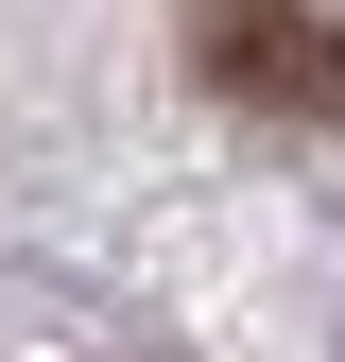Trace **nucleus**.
I'll use <instances>...</instances> for the list:
<instances>
[{
	"label": "nucleus",
	"mask_w": 345,
	"mask_h": 362,
	"mask_svg": "<svg viewBox=\"0 0 345 362\" xmlns=\"http://www.w3.org/2000/svg\"><path fill=\"white\" fill-rule=\"evenodd\" d=\"M190 69H207V104L345 121V18L328 0H190Z\"/></svg>",
	"instance_id": "1"
}]
</instances>
